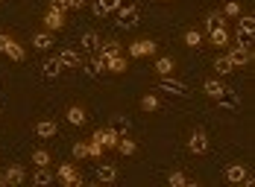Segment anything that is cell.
Wrapping results in <instances>:
<instances>
[{"mask_svg":"<svg viewBox=\"0 0 255 187\" xmlns=\"http://www.w3.org/2000/svg\"><path fill=\"white\" fill-rule=\"evenodd\" d=\"M158 106H161L158 94H144V97H141V108H144V111H158Z\"/></svg>","mask_w":255,"mask_h":187,"instance_id":"cell-30","label":"cell"},{"mask_svg":"<svg viewBox=\"0 0 255 187\" xmlns=\"http://www.w3.org/2000/svg\"><path fill=\"white\" fill-rule=\"evenodd\" d=\"M79 44H82L88 53H97V50H100V44H103V38L97 35V32H91V29H88V32H82V35H79Z\"/></svg>","mask_w":255,"mask_h":187,"instance_id":"cell-14","label":"cell"},{"mask_svg":"<svg viewBox=\"0 0 255 187\" xmlns=\"http://www.w3.org/2000/svg\"><path fill=\"white\" fill-rule=\"evenodd\" d=\"M32 164L35 167H50V152L47 149H35L32 152Z\"/></svg>","mask_w":255,"mask_h":187,"instance_id":"cell-32","label":"cell"},{"mask_svg":"<svg viewBox=\"0 0 255 187\" xmlns=\"http://www.w3.org/2000/svg\"><path fill=\"white\" fill-rule=\"evenodd\" d=\"M129 56H132V59H144V56H155V41H150V38L132 41V44H129Z\"/></svg>","mask_w":255,"mask_h":187,"instance_id":"cell-5","label":"cell"},{"mask_svg":"<svg viewBox=\"0 0 255 187\" xmlns=\"http://www.w3.org/2000/svg\"><path fill=\"white\" fill-rule=\"evenodd\" d=\"M88 9H91L97 18H109V12H106V3H103V0H88Z\"/></svg>","mask_w":255,"mask_h":187,"instance_id":"cell-35","label":"cell"},{"mask_svg":"<svg viewBox=\"0 0 255 187\" xmlns=\"http://www.w3.org/2000/svg\"><path fill=\"white\" fill-rule=\"evenodd\" d=\"M103 3H106V12H109V15H115V12L124 6V0H103Z\"/></svg>","mask_w":255,"mask_h":187,"instance_id":"cell-40","label":"cell"},{"mask_svg":"<svg viewBox=\"0 0 255 187\" xmlns=\"http://www.w3.org/2000/svg\"><path fill=\"white\" fill-rule=\"evenodd\" d=\"M203 94L205 97H211V100H217V97L223 94V82L220 79H205L203 82Z\"/></svg>","mask_w":255,"mask_h":187,"instance_id":"cell-24","label":"cell"},{"mask_svg":"<svg viewBox=\"0 0 255 187\" xmlns=\"http://www.w3.org/2000/svg\"><path fill=\"white\" fill-rule=\"evenodd\" d=\"M32 47H35V50H50V47H53V32H50V29L35 32V35H32Z\"/></svg>","mask_w":255,"mask_h":187,"instance_id":"cell-20","label":"cell"},{"mask_svg":"<svg viewBox=\"0 0 255 187\" xmlns=\"http://www.w3.org/2000/svg\"><path fill=\"white\" fill-rule=\"evenodd\" d=\"M118 53H121V44H118V41H106V44H100V56H103V59L118 56Z\"/></svg>","mask_w":255,"mask_h":187,"instance_id":"cell-34","label":"cell"},{"mask_svg":"<svg viewBox=\"0 0 255 187\" xmlns=\"http://www.w3.org/2000/svg\"><path fill=\"white\" fill-rule=\"evenodd\" d=\"M88 0H68V9H85Z\"/></svg>","mask_w":255,"mask_h":187,"instance_id":"cell-43","label":"cell"},{"mask_svg":"<svg viewBox=\"0 0 255 187\" xmlns=\"http://www.w3.org/2000/svg\"><path fill=\"white\" fill-rule=\"evenodd\" d=\"M85 64V62H82ZM103 70H106V62H103V56H97V59H91L88 64H85V76H91V79H97Z\"/></svg>","mask_w":255,"mask_h":187,"instance_id":"cell-23","label":"cell"},{"mask_svg":"<svg viewBox=\"0 0 255 187\" xmlns=\"http://www.w3.org/2000/svg\"><path fill=\"white\" fill-rule=\"evenodd\" d=\"M12 44V38L6 35V32H0V53H6V47Z\"/></svg>","mask_w":255,"mask_h":187,"instance_id":"cell-42","label":"cell"},{"mask_svg":"<svg viewBox=\"0 0 255 187\" xmlns=\"http://www.w3.org/2000/svg\"><path fill=\"white\" fill-rule=\"evenodd\" d=\"M59 62L65 64V70H68V67H82V56H79L77 50H62V53H59Z\"/></svg>","mask_w":255,"mask_h":187,"instance_id":"cell-21","label":"cell"},{"mask_svg":"<svg viewBox=\"0 0 255 187\" xmlns=\"http://www.w3.org/2000/svg\"><path fill=\"white\" fill-rule=\"evenodd\" d=\"M226 59H229L235 67H244V64H250V62H253V50H250V47L235 44V47H226Z\"/></svg>","mask_w":255,"mask_h":187,"instance_id":"cell-2","label":"cell"},{"mask_svg":"<svg viewBox=\"0 0 255 187\" xmlns=\"http://www.w3.org/2000/svg\"><path fill=\"white\" fill-rule=\"evenodd\" d=\"M65 120H68L71 126H85L88 114H85V108H82V106H71L68 111H65Z\"/></svg>","mask_w":255,"mask_h":187,"instance_id":"cell-15","label":"cell"},{"mask_svg":"<svg viewBox=\"0 0 255 187\" xmlns=\"http://www.w3.org/2000/svg\"><path fill=\"white\" fill-rule=\"evenodd\" d=\"M0 3H3V0H0Z\"/></svg>","mask_w":255,"mask_h":187,"instance_id":"cell-46","label":"cell"},{"mask_svg":"<svg viewBox=\"0 0 255 187\" xmlns=\"http://www.w3.org/2000/svg\"><path fill=\"white\" fill-rule=\"evenodd\" d=\"M235 38H238V44H241V47H253L255 32H250V29H238V32H235Z\"/></svg>","mask_w":255,"mask_h":187,"instance_id":"cell-33","label":"cell"},{"mask_svg":"<svg viewBox=\"0 0 255 187\" xmlns=\"http://www.w3.org/2000/svg\"><path fill=\"white\" fill-rule=\"evenodd\" d=\"M211 67H214V73H220V76H229V73H235V70H238V67L232 64V62L226 59V56H217Z\"/></svg>","mask_w":255,"mask_h":187,"instance_id":"cell-22","label":"cell"},{"mask_svg":"<svg viewBox=\"0 0 255 187\" xmlns=\"http://www.w3.org/2000/svg\"><path fill=\"white\" fill-rule=\"evenodd\" d=\"M56 132H59L56 120H38V123H35V134H38L41 140H50V137H56Z\"/></svg>","mask_w":255,"mask_h":187,"instance_id":"cell-13","label":"cell"},{"mask_svg":"<svg viewBox=\"0 0 255 187\" xmlns=\"http://www.w3.org/2000/svg\"><path fill=\"white\" fill-rule=\"evenodd\" d=\"M214 103H217L220 108L238 111V108H241V94H238V91H229V88H223V94H220V97H217Z\"/></svg>","mask_w":255,"mask_h":187,"instance_id":"cell-7","label":"cell"},{"mask_svg":"<svg viewBox=\"0 0 255 187\" xmlns=\"http://www.w3.org/2000/svg\"><path fill=\"white\" fill-rule=\"evenodd\" d=\"M62 70H65V64L59 62V56H53L44 62V67H41V73H44V79H59L62 76Z\"/></svg>","mask_w":255,"mask_h":187,"instance_id":"cell-10","label":"cell"},{"mask_svg":"<svg viewBox=\"0 0 255 187\" xmlns=\"http://www.w3.org/2000/svg\"><path fill=\"white\" fill-rule=\"evenodd\" d=\"M0 185H6V182H3V176H0Z\"/></svg>","mask_w":255,"mask_h":187,"instance_id":"cell-44","label":"cell"},{"mask_svg":"<svg viewBox=\"0 0 255 187\" xmlns=\"http://www.w3.org/2000/svg\"><path fill=\"white\" fill-rule=\"evenodd\" d=\"M238 29H250V32H255V18L253 15H238Z\"/></svg>","mask_w":255,"mask_h":187,"instance_id":"cell-37","label":"cell"},{"mask_svg":"<svg viewBox=\"0 0 255 187\" xmlns=\"http://www.w3.org/2000/svg\"><path fill=\"white\" fill-rule=\"evenodd\" d=\"M32 182L44 187V185H50V182H56V176H53L47 167H35V173H32Z\"/></svg>","mask_w":255,"mask_h":187,"instance_id":"cell-26","label":"cell"},{"mask_svg":"<svg viewBox=\"0 0 255 187\" xmlns=\"http://www.w3.org/2000/svg\"><path fill=\"white\" fill-rule=\"evenodd\" d=\"M185 47H191V50L203 47V32H200V29H188V32H185Z\"/></svg>","mask_w":255,"mask_h":187,"instance_id":"cell-27","label":"cell"},{"mask_svg":"<svg viewBox=\"0 0 255 187\" xmlns=\"http://www.w3.org/2000/svg\"><path fill=\"white\" fill-rule=\"evenodd\" d=\"M44 27L50 29V32H59V29L65 27V12L47 9V15H44Z\"/></svg>","mask_w":255,"mask_h":187,"instance_id":"cell-12","label":"cell"},{"mask_svg":"<svg viewBox=\"0 0 255 187\" xmlns=\"http://www.w3.org/2000/svg\"><path fill=\"white\" fill-rule=\"evenodd\" d=\"M188 149H191L194 155H205V152H208V137H205L203 129L191 132V137H188Z\"/></svg>","mask_w":255,"mask_h":187,"instance_id":"cell-6","label":"cell"},{"mask_svg":"<svg viewBox=\"0 0 255 187\" xmlns=\"http://www.w3.org/2000/svg\"><path fill=\"white\" fill-rule=\"evenodd\" d=\"M56 179L62 182V185H82V176L77 173V167L74 164H59V170H56Z\"/></svg>","mask_w":255,"mask_h":187,"instance_id":"cell-3","label":"cell"},{"mask_svg":"<svg viewBox=\"0 0 255 187\" xmlns=\"http://www.w3.org/2000/svg\"><path fill=\"white\" fill-rule=\"evenodd\" d=\"M97 179L106 182V185L118 182V167H115V164H97Z\"/></svg>","mask_w":255,"mask_h":187,"instance_id":"cell-18","label":"cell"},{"mask_svg":"<svg viewBox=\"0 0 255 187\" xmlns=\"http://www.w3.org/2000/svg\"><path fill=\"white\" fill-rule=\"evenodd\" d=\"M208 41H211L214 47H229L232 35H229L226 27H214V29H208Z\"/></svg>","mask_w":255,"mask_h":187,"instance_id":"cell-9","label":"cell"},{"mask_svg":"<svg viewBox=\"0 0 255 187\" xmlns=\"http://www.w3.org/2000/svg\"><path fill=\"white\" fill-rule=\"evenodd\" d=\"M50 9H56V12H68V0H50Z\"/></svg>","mask_w":255,"mask_h":187,"instance_id":"cell-41","label":"cell"},{"mask_svg":"<svg viewBox=\"0 0 255 187\" xmlns=\"http://www.w3.org/2000/svg\"><path fill=\"white\" fill-rule=\"evenodd\" d=\"M91 140H97L103 149H115L118 146V134L112 132V129H97V132L91 134Z\"/></svg>","mask_w":255,"mask_h":187,"instance_id":"cell-8","label":"cell"},{"mask_svg":"<svg viewBox=\"0 0 255 187\" xmlns=\"http://www.w3.org/2000/svg\"><path fill=\"white\" fill-rule=\"evenodd\" d=\"M115 18H118V27L121 29H135L138 27V9L129 6V3H124V6L115 12Z\"/></svg>","mask_w":255,"mask_h":187,"instance_id":"cell-1","label":"cell"},{"mask_svg":"<svg viewBox=\"0 0 255 187\" xmlns=\"http://www.w3.org/2000/svg\"><path fill=\"white\" fill-rule=\"evenodd\" d=\"M103 155V146L97 140H88V158H100Z\"/></svg>","mask_w":255,"mask_h":187,"instance_id":"cell-39","label":"cell"},{"mask_svg":"<svg viewBox=\"0 0 255 187\" xmlns=\"http://www.w3.org/2000/svg\"><path fill=\"white\" fill-rule=\"evenodd\" d=\"M158 3H170V0H158Z\"/></svg>","mask_w":255,"mask_h":187,"instance_id":"cell-45","label":"cell"},{"mask_svg":"<svg viewBox=\"0 0 255 187\" xmlns=\"http://www.w3.org/2000/svg\"><path fill=\"white\" fill-rule=\"evenodd\" d=\"M214 27H226L223 12H208V15H205V29H214Z\"/></svg>","mask_w":255,"mask_h":187,"instance_id":"cell-28","label":"cell"},{"mask_svg":"<svg viewBox=\"0 0 255 187\" xmlns=\"http://www.w3.org/2000/svg\"><path fill=\"white\" fill-rule=\"evenodd\" d=\"M109 129L118 134V137H121V134H132V120H129V117H124V114H115Z\"/></svg>","mask_w":255,"mask_h":187,"instance_id":"cell-11","label":"cell"},{"mask_svg":"<svg viewBox=\"0 0 255 187\" xmlns=\"http://www.w3.org/2000/svg\"><path fill=\"white\" fill-rule=\"evenodd\" d=\"M220 12H223V18H238V15H241V3H238V0H226V6H223Z\"/></svg>","mask_w":255,"mask_h":187,"instance_id":"cell-31","label":"cell"},{"mask_svg":"<svg viewBox=\"0 0 255 187\" xmlns=\"http://www.w3.org/2000/svg\"><path fill=\"white\" fill-rule=\"evenodd\" d=\"M24 179H26V173H24V167H21V164H12V167L3 173V182H6V185H21Z\"/></svg>","mask_w":255,"mask_h":187,"instance_id":"cell-17","label":"cell"},{"mask_svg":"<svg viewBox=\"0 0 255 187\" xmlns=\"http://www.w3.org/2000/svg\"><path fill=\"white\" fill-rule=\"evenodd\" d=\"M244 176H247V167H244V164H232V167H226V173H223V179H226L229 185H241Z\"/></svg>","mask_w":255,"mask_h":187,"instance_id":"cell-16","label":"cell"},{"mask_svg":"<svg viewBox=\"0 0 255 187\" xmlns=\"http://www.w3.org/2000/svg\"><path fill=\"white\" fill-rule=\"evenodd\" d=\"M173 67H176V62H173L170 56H161V59L155 62V73H158V76H170Z\"/></svg>","mask_w":255,"mask_h":187,"instance_id":"cell-25","label":"cell"},{"mask_svg":"<svg viewBox=\"0 0 255 187\" xmlns=\"http://www.w3.org/2000/svg\"><path fill=\"white\" fill-rule=\"evenodd\" d=\"M106 62V70L109 73H127V59L118 53V56H109V59H103Z\"/></svg>","mask_w":255,"mask_h":187,"instance_id":"cell-19","label":"cell"},{"mask_svg":"<svg viewBox=\"0 0 255 187\" xmlns=\"http://www.w3.org/2000/svg\"><path fill=\"white\" fill-rule=\"evenodd\" d=\"M158 91L164 94H176V97H188V85L179 79H170V76H158Z\"/></svg>","mask_w":255,"mask_h":187,"instance_id":"cell-4","label":"cell"},{"mask_svg":"<svg viewBox=\"0 0 255 187\" xmlns=\"http://www.w3.org/2000/svg\"><path fill=\"white\" fill-rule=\"evenodd\" d=\"M74 158H88V140H85V143H82V140L74 143Z\"/></svg>","mask_w":255,"mask_h":187,"instance_id":"cell-38","label":"cell"},{"mask_svg":"<svg viewBox=\"0 0 255 187\" xmlns=\"http://www.w3.org/2000/svg\"><path fill=\"white\" fill-rule=\"evenodd\" d=\"M6 56H9L12 62H24V59H26V50L18 44V41H12V44L6 47Z\"/></svg>","mask_w":255,"mask_h":187,"instance_id":"cell-29","label":"cell"},{"mask_svg":"<svg viewBox=\"0 0 255 187\" xmlns=\"http://www.w3.org/2000/svg\"><path fill=\"white\" fill-rule=\"evenodd\" d=\"M167 185H173V187H185V185H188V179H185V173L173 170V173L167 176Z\"/></svg>","mask_w":255,"mask_h":187,"instance_id":"cell-36","label":"cell"}]
</instances>
